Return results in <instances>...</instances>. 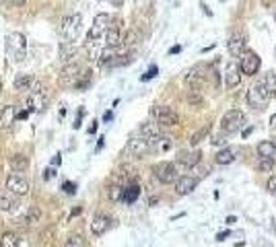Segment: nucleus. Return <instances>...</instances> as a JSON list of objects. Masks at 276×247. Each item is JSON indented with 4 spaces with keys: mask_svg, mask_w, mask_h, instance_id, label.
<instances>
[{
    "mask_svg": "<svg viewBox=\"0 0 276 247\" xmlns=\"http://www.w3.org/2000/svg\"><path fill=\"white\" fill-rule=\"evenodd\" d=\"M80 29H82V17L80 15H68L62 19V25H60V35H62V41L66 44H74L80 35Z\"/></svg>",
    "mask_w": 276,
    "mask_h": 247,
    "instance_id": "1",
    "label": "nucleus"
},
{
    "mask_svg": "<svg viewBox=\"0 0 276 247\" xmlns=\"http://www.w3.org/2000/svg\"><path fill=\"white\" fill-rule=\"evenodd\" d=\"M6 50L12 62H23L27 56V41L23 33H8L6 35Z\"/></svg>",
    "mask_w": 276,
    "mask_h": 247,
    "instance_id": "2",
    "label": "nucleus"
},
{
    "mask_svg": "<svg viewBox=\"0 0 276 247\" xmlns=\"http://www.w3.org/2000/svg\"><path fill=\"white\" fill-rule=\"evenodd\" d=\"M150 118L155 120V124H159V126H177L179 124V116L175 109L167 107V105H155L150 107Z\"/></svg>",
    "mask_w": 276,
    "mask_h": 247,
    "instance_id": "3",
    "label": "nucleus"
},
{
    "mask_svg": "<svg viewBox=\"0 0 276 247\" xmlns=\"http://www.w3.org/2000/svg\"><path fill=\"white\" fill-rule=\"evenodd\" d=\"M243 124H245V114L239 112V109H229L223 116V120H220V130L225 134H233V132L241 130Z\"/></svg>",
    "mask_w": 276,
    "mask_h": 247,
    "instance_id": "4",
    "label": "nucleus"
},
{
    "mask_svg": "<svg viewBox=\"0 0 276 247\" xmlns=\"http://www.w3.org/2000/svg\"><path fill=\"white\" fill-rule=\"evenodd\" d=\"M268 101H270V95L264 89V85H262V80L254 82V87L247 91V103L256 109H264L268 105Z\"/></svg>",
    "mask_w": 276,
    "mask_h": 247,
    "instance_id": "5",
    "label": "nucleus"
},
{
    "mask_svg": "<svg viewBox=\"0 0 276 247\" xmlns=\"http://www.w3.org/2000/svg\"><path fill=\"white\" fill-rule=\"evenodd\" d=\"M260 66H262V60H260L258 54L252 52V50H245L239 56V70H241V74L254 76V74H258Z\"/></svg>",
    "mask_w": 276,
    "mask_h": 247,
    "instance_id": "6",
    "label": "nucleus"
},
{
    "mask_svg": "<svg viewBox=\"0 0 276 247\" xmlns=\"http://www.w3.org/2000/svg\"><path fill=\"white\" fill-rule=\"evenodd\" d=\"M6 189L10 191V194L27 196V194H29V182H27L21 173H10L6 177Z\"/></svg>",
    "mask_w": 276,
    "mask_h": 247,
    "instance_id": "7",
    "label": "nucleus"
},
{
    "mask_svg": "<svg viewBox=\"0 0 276 247\" xmlns=\"http://www.w3.org/2000/svg\"><path fill=\"white\" fill-rule=\"evenodd\" d=\"M80 74H82L80 64L68 62V64L62 68V72H60V85H62V87H74L76 80L80 78Z\"/></svg>",
    "mask_w": 276,
    "mask_h": 247,
    "instance_id": "8",
    "label": "nucleus"
},
{
    "mask_svg": "<svg viewBox=\"0 0 276 247\" xmlns=\"http://www.w3.org/2000/svg\"><path fill=\"white\" fill-rule=\"evenodd\" d=\"M109 23H112V17L105 15V12H101V15L95 17L91 29H89V35H87V41H95V39L103 37L105 31H107V27H109Z\"/></svg>",
    "mask_w": 276,
    "mask_h": 247,
    "instance_id": "9",
    "label": "nucleus"
},
{
    "mask_svg": "<svg viewBox=\"0 0 276 247\" xmlns=\"http://www.w3.org/2000/svg\"><path fill=\"white\" fill-rule=\"evenodd\" d=\"M245 46H247V33H245V29L233 31L229 41H227V48L231 52V56H241V54L245 52Z\"/></svg>",
    "mask_w": 276,
    "mask_h": 247,
    "instance_id": "10",
    "label": "nucleus"
},
{
    "mask_svg": "<svg viewBox=\"0 0 276 247\" xmlns=\"http://www.w3.org/2000/svg\"><path fill=\"white\" fill-rule=\"evenodd\" d=\"M186 82L190 87H194V89H202L206 82H208V74H206V66H194V68H190V70L186 72Z\"/></svg>",
    "mask_w": 276,
    "mask_h": 247,
    "instance_id": "11",
    "label": "nucleus"
},
{
    "mask_svg": "<svg viewBox=\"0 0 276 247\" xmlns=\"http://www.w3.org/2000/svg\"><path fill=\"white\" fill-rule=\"evenodd\" d=\"M155 177L161 184H175L177 182V167L173 163H159L155 167Z\"/></svg>",
    "mask_w": 276,
    "mask_h": 247,
    "instance_id": "12",
    "label": "nucleus"
},
{
    "mask_svg": "<svg viewBox=\"0 0 276 247\" xmlns=\"http://www.w3.org/2000/svg\"><path fill=\"white\" fill-rule=\"evenodd\" d=\"M128 150L134 157L142 159V157H146L150 153V150H153V144H150L146 138H142V136H134V138L128 140Z\"/></svg>",
    "mask_w": 276,
    "mask_h": 247,
    "instance_id": "13",
    "label": "nucleus"
},
{
    "mask_svg": "<svg viewBox=\"0 0 276 247\" xmlns=\"http://www.w3.org/2000/svg\"><path fill=\"white\" fill-rule=\"evenodd\" d=\"M15 89L17 91H29V93H39L41 91V82L31 76V74H21L19 78H15Z\"/></svg>",
    "mask_w": 276,
    "mask_h": 247,
    "instance_id": "14",
    "label": "nucleus"
},
{
    "mask_svg": "<svg viewBox=\"0 0 276 247\" xmlns=\"http://www.w3.org/2000/svg\"><path fill=\"white\" fill-rule=\"evenodd\" d=\"M241 82V70H239V64L237 62H229L225 68V85L227 89H235L239 87Z\"/></svg>",
    "mask_w": 276,
    "mask_h": 247,
    "instance_id": "15",
    "label": "nucleus"
},
{
    "mask_svg": "<svg viewBox=\"0 0 276 247\" xmlns=\"http://www.w3.org/2000/svg\"><path fill=\"white\" fill-rule=\"evenodd\" d=\"M198 185V180L196 177H192V175H184V177H177V182H175V191L179 196H188L192 194V191L196 189Z\"/></svg>",
    "mask_w": 276,
    "mask_h": 247,
    "instance_id": "16",
    "label": "nucleus"
},
{
    "mask_svg": "<svg viewBox=\"0 0 276 247\" xmlns=\"http://www.w3.org/2000/svg\"><path fill=\"white\" fill-rule=\"evenodd\" d=\"M46 107V95L44 91L39 93H29V97L25 99V112H41V109Z\"/></svg>",
    "mask_w": 276,
    "mask_h": 247,
    "instance_id": "17",
    "label": "nucleus"
},
{
    "mask_svg": "<svg viewBox=\"0 0 276 247\" xmlns=\"http://www.w3.org/2000/svg\"><path fill=\"white\" fill-rule=\"evenodd\" d=\"M103 44H105V48H118V46H122V31H120V25L118 23H114V25H109L107 27V31H105V35H103Z\"/></svg>",
    "mask_w": 276,
    "mask_h": 247,
    "instance_id": "18",
    "label": "nucleus"
},
{
    "mask_svg": "<svg viewBox=\"0 0 276 247\" xmlns=\"http://www.w3.org/2000/svg\"><path fill=\"white\" fill-rule=\"evenodd\" d=\"M109 227H112V218H109L107 214H95L93 216V223H91L93 235H103Z\"/></svg>",
    "mask_w": 276,
    "mask_h": 247,
    "instance_id": "19",
    "label": "nucleus"
},
{
    "mask_svg": "<svg viewBox=\"0 0 276 247\" xmlns=\"http://www.w3.org/2000/svg\"><path fill=\"white\" fill-rule=\"evenodd\" d=\"M15 120H17V107L15 105L2 107V112H0V130H8L15 124Z\"/></svg>",
    "mask_w": 276,
    "mask_h": 247,
    "instance_id": "20",
    "label": "nucleus"
},
{
    "mask_svg": "<svg viewBox=\"0 0 276 247\" xmlns=\"http://www.w3.org/2000/svg\"><path fill=\"white\" fill-rule=\"evenodd\" d=\"M235 159H237V148L235 146H227V148L220 150V153H216V157H214L216 165H231Z\"/></svg>",
    "mask_w": 276,
    "mask_h": 247,
    "instance_id": "21",
    "label": "nucleus"
},
{
    "mask_svg": "<svg viewBox=\"0 0 276 247\" xmlns=\"http://www.w3.org/2000/svg\"><path fill=\"white\" fill-rule=\"evenodd\" d=\"M202 159V153L200 150H194V153H179V163L184 165V167H194L198 165Z\"/></svg>",
    "mask_w": 276,
    "mask_h": 247,
    "instance_id": "22",
    "label": "nucleus"
},
{
    "mask_svg": "<svg viewBox=\"0 0 276 247\" xmlns=\"http://www.w3.org/2000/svg\"><path fill=\"white\" fill-rule=\"evenodd\" d=\"M258 155H260L262 159H274L276 146L272 144V140H262V142L258 144Z\"/></svg>",
    "mask_w": 276,
    "mask_h": 247,
    "instance_id": "23",
    "label": "nucleus"
},
{
    "mask_svg": "<svg viewBox=\"0 0 276 247\" xmlns=\"http://www.w3.org/2000/svg\"><path fill=\"white\" fill-rule=\"evenodd\" d=\"M138 196H140V185H138V184H130L128 187H124V196H122V200L126 202V204H132V202L138 200Z\"/></svg>",
    "mask_w": 276,
    "mask_h": 247,
    "instance_id": "24",
    "label": "nucleus"
},
{
    "mask_svg": "<svg viewBox=\"0 0 276 247\" xmlns=\"http://www.w3.org/2000/svg\"><path fill=\"white\" fill-rule=\"evenodd\" d=\"M10 167H12V173H23L27 167H29V161H27L25 155H15L10 159Z\"/></svg>",
    "mask_w": 276,
    "mask_h": 247,
    "instance_id": "25",
    "label": "nucleus"
},
{
    "mask_svg": "<svg viewBox=\"0 0 276 247\" xmlns=\"http://www.w3.org/2000/svg\"><path fill=\"white\" fill-rule=\"evenodd\" d=\"M19 243H21V239H19L17 233L6 231L0 235V247H19Z\"/></svg>",
    "mask_w": 276,
    "mask_h": 247,
    "instance_id": "26",
    "label": "nucleus"
},
{
    "mask_svg": "<svg viewBox=\"0 0 276 247\" xmlns=\"http://www.w3.org/2000/svg\"><path fill=\"white\" fill-rule=\"evenodd\" d=\"M74 54H76V46H74V44H66V41H62V44H60V58H62L66 64H68V62H72Z\"/></svg>",
    "mask_w": 276,
    "mask_h": 247,
    "instance_id": "27",
    "label": "nucleus"
},
{
    "mask_svg": "<svg viewBox=\"0 0 276 247\" xmlns=\"http://www.w3.org/2000/svg\"><path fill=\"white\" fill-rule=\"evenodd\" d=\"M260 80H262V85H264V89L268 91L270 99H272L274 95H276V76H274V72H266Z\"/></svg>",
    "mask_w": 276,
    "mask_h": 247,
    "instance_id": "28",
    "label": "nucleus"
},
{
    "mask_svg": "<svg viewBox=\"0 0 276 247\" xmlns=\"http://www.w3.org/2000/svg\"><path fill=\"white\" fill-rule=\"evenodd\" d=\"M0 210H4V212H17L19 210V202L10 200L8 196H0Z\"/></svg>",
    "mask_w": 276,
    "mask_h": 247,
    "instance_id": "29",
    "label": "nucleus"
},
{
    "mask_svg": "<svg viewBox=\"0 0 276 247\" xmlns=\"http://www.w3.org/2000/svg\"><path fill=\"white\" fill-rule=\"evenodd\" d=\"M39 218H41V208H39V206H31V208L27 210V214H25V223L27 225H35V223H39Z\"/></svg>",
    "mask_w": 276,
    "mask_h": 247,
    "instance_id": "30",
    "label": "nucleus"
},
{
    "mask_svg": "<svg viewBox=\"0 0 276 247\" xmlns=\"http://www.w3.org/2000/svg\"><path fill=\"white\" fill-rule=\"evenodd\" d=\"M186 101H188V105H192V107H202V105H204V97H202L198 91L186 93Z\"/></svg>",
    "mask_w": 276,
    "mask_h": 247,
    "instance_id": "31",
    "label": "nucleus"
},
{
    "mask_svg": "<svg viewBox=\"0 0 276 247\" xmlns=\"http://www.w3.org/2000/svg\"><path fill=\"white\" fill-rule=\"evenodd\" d=\"M208 132H210V126H204V128H200L198 132H194V134H192V138H190V144L192 146H198L204 138H206V136H208Z\"/></svg>",
    "mask_w": 276,
    "mask_h": 247,
    "instance_id": "32",
    "label": "nucleus"
},
{
    "mask_svg": "<svg viewBox=\"0 0 276 247\" xmlns=\"http://www.w3.org/2000/svg\"><path fill=\"white\" fill-rule=\"evenodd\" d=\"M272 167H274V159H262V157H260L258 163H256V169L262 171V173H270Z\"/></svg>",
    "mask_w": 276,
    "mask_h": 247,
    "instance_id": "33",
    "label": "nucleus"
},
{
    "mask_svg": "<svg viewBox=\"0 0 276 247\" xmlns=\"http://www.w3.org/2000/svg\"><path fill=\"white\" fill-rule=\"evenodd\" d=\"M85 237H80V235H72V237H68L64 247H85Z\"/></svg>",
    "mask_w": 276,
    "mask_h": 247,
    "instance_id": "34",
    "label": "nucleus"
},
{
    "mask_svg": "<svg viewBox=\"0 0 276 247\" xmlns=\"http://www.w3.org/2000/svg\"><path fill=\"white\" fill-rule=\"evenodd\" d=\"M124 196V187L122 185H112L109 187V200L112 202H120Z\"/></svg>",
    "mask_w": 276,
    "mask_h": 247,
    "instance_id": "35",
    "label": "nucleus"
},
{
    "mask_svg": "<svg viewBox=\"0 0 276 247\" xmlns=\"http://www.w3.org/2000/svg\"><path fill=\"white\" fill-rule=\"evenodd\" d=\"M136 41H138V33L136 31H128V33L122 35V44L124 46H134Z\"/></svg>",
    "mask_w": 276,
    "mask_h": 247,
    "instance_id": "36",
    "label": "nucleus"
},
{
    "mask_svg": "<svg viewBox=\"0 0 276 247\" xmlns=\"http://www.w3.org/2000/svg\"><path fill=\"white\" fill-rule=\"evenodd\" d=\"M157 72H159V68H157V66H150L148 70L142 74V80H150V78H155V76H157Z\"/></svg>",
    "mask_w": 276,
    "mask_h": 247,
    "instance_id": "37",
    "label": "nucleus"
},
{
    "mask_svg": "<svg viewBox=\"0 0 276 247\" xmlns=\"http://www.w3.org/2000/svg\"><path fill=\"white\" fill-rule=\"evenodd\" d=\"M62 189L66 191V194H74V191H76V185H74V184H70V182H64Z\"/></svg>",
    "mask_w": 276,
    "mask_h": 247,
    "instance_id": "38",
    "label": "nucleus"
},
{
    "mask_svg": "<svg viewBox=\"0 0 276 247\" xmlns=\"http://www.w3.org/2000/svg\"><path fill=\"white\" fill-rule=\"evenodd\" d=\"M266 187H268L270 194H274V196H276V177H270L268 184H266Z\"/></svg>",
    "mask_w": 276,
    "mask_h": 247,
    "instance_id": "39",
    "label": "nucleus"
},
{
    "mask_svg": "<svg viewBox=\"0 0 276 247\" xmlns=\"http://www.w3.org/2000/svg\"><path fill=\"white\" fill-rule=\"evenodd\" d=\"M6 2L12 4V6H23V4L27 2V0H6Z\"/></svg>",
    "mask_w": 276,
    "mask_h": 247,
    "instance_id": "40",
    "label": "nucleus"
},
{
    "mask_svg": "<svg viewBox=\"0 0 276 247\" xmlns=\"http://www.w3.org/2000/svg\"><path fill=\"white\" fill-rule=\"evenodd\" d=\"M54 175H56V171H54V169H46V173H44V177H46V180H52Z\"/></svg>",
    "mask_w": 276,
    "mask_h": 247,
    "instance_id": "41",
    "label": "nucleus"
},
{
    "mask_svg": "<svg viewBox=\"0 0 276 247\" xmlns=\"http://www.w3.org/2000/svg\"><path fill=\"white\" fill-rule=\"evenodd\" d=\"M270 128H272V130H276V114L270 118Z\"/></svg>",
    "mask_w": 276,
    "mask_h": 247,
    "instance_id": "42",
    "label": "nucleus"
},
{
    "mask_svg": "<svg viewBox=\"0 0 276 247\" xmlns=\"http://www.w3.org/2000/svg\"><path fill=\"white\" fill-rule=\"evenodd\" d=\"M212 142H214V144H223V142H225V138H223V136H216V138H214Z\"/></svg>",
    "mask_w": 276,
    "mask_h": 247,
    "instance_id": "43",
    "label": "nucleus"
},
{
    "mask_svg": "<svg viewBox=\"0 0 276 247\" xmlns=\"http://www.w3.org/2000/svg\"><path fill=\"white\" fill-rule=\"evenodd\" d=\"M235 223H237L235 216H229V218H227V225H235Z\"/></svg>",
    "mask_w": 276,
    "mask_h": 247,
    "instance_id": "44",
    "label": "nucleus"
},
{
    "mask_svg": "<svg viewBox=\"0 0 276 247\" xmlns=\"http://www.w3.org/2000/svg\"><path fill=\"white\" fill-rule=\"evenodd\" d=\"M227 235H229V231H225V233H218V237H216V239H218V241H223Z\"/></svg>",
    "mask_w": 276,
    "mask_h": 247,
    "instance_id": "45",
    "label": "nucleus"
},
{
    "mask_svg": "<svg viewBox=\"0 0 276 247\" xmlns=\"http://www.w3.org/2000/svg\"><path fill=\"white\" fill-rule=\"evenodd\" d=\"M179 50H182V48H179V46H173V48L169 50V54H179Z\"/></svg>",
    "mask_w": 276,
    "mask_h": 247,
    "instance_id": "46",
    "label": "nucleus"
},
{
    "mask_svg": "<svg viewBox=\"0 0 276 247\" xmlns=\"http://www.w3.org/2000/svg\"><path fill=\"white\" fill-rule=\"evenodd\" d=\"M112 118H114V114H112V112H107V114L103 116V120H105V122H109V120H112Z\"/></svg>",
    "mask_w": 276,
    "mask_h": 247,
    "instance_id": "47",
    "label": "nucleus"
},
{
    "mask_svg": "<svg viewBox=\"0 0 276 247\" xmlns=\"http://www.w3.org/2000/svg\"><path fill=\"white\" fill-rule=\"evenodd\" d=\"M25 118H27V112H19L17 114V120H25Z\"/></svg>",
    "mask_w": 276,
    "mask_h": 247,
    "instance_id": "48",
    "label": "nucleus"
},
{
    "mask_svg": "<svg viewBox=\"0 0 276 247\" xmlns=\"http://www.w3.org/2000/svg\"><path fill=\"white\" fill-rule=\"evenodd\" d=\"M202 8H204V12H206V15H208V17H210V15H212V12H210V8H208V6H206V4H204V2H202Z\"/></svg>",
    "mask_w": 276,
    "mask_h": 247,
    "instance_id": "49",
    "label": "nucleus"
},
{
    "mask_svg": "<svg viewBox=\"0 0 276 247\" xmlns=\"http://www.w3.org/2000/svg\"><path fill=\"white\" fill-rule=\"evenodd\" d=\"M112 2H114L116 6H122V4H124V0H112Z\"/></svg>",
    "mask_w": 276,
    "mask_h": 247,
    "instance_id": "50",
    "label": "nucleus"
},
{
    "mask_svg": "<svg viewBox=\"0 0 276 247\" xmlns=\"http://www.w3.org/2000/svg\"><path fill=\"white\" fill-rule=\"evenodd\" d=\"M0 93H2V80H0Z\"/></svg>",
    "mask_w": 276,
    "mask_h": 247,
    "instance_id": "51",
    "label": "nucleus"
},
{
    "mask_svg": "<svg viewBox=\"0 0 276 247\" xmlns=\"http://www.w3.org/2000/svg\"><path fill=\"white\" fill-rule=\"evenodd\" d=\"M272 144H274V146H276V136H274V140H272Z\"/></svg>",
    "mask_w": 276,
    "mask_h": 247,
    "instance_id": "52",
    "label": "nucleus"
}]
</instances>
